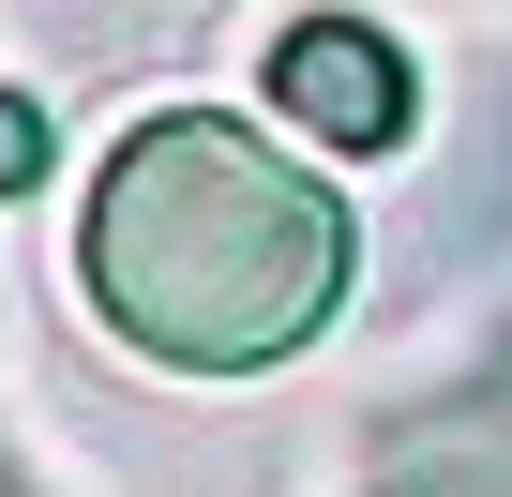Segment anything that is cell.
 Wrapping results in <instances>:
<instances>
[{
    "mask_svg": "<svg viewBox=\"0 0 512 497\" xmlns=\"http://www.w3.org/2000/svg\"><path fill=\"white\" fill-rule=\"evenodd\" d=\"M91 317L181 377H256L332 332L347 302V196L287 166L272 136H241L211 106H166L106 151L91 226H76Z\"/></svg>",
    "mask_w": 512,
    "mask_h": 497,
    "instance_id": "obj_1",
    "label": "cell"
},
{
    "mask_svg": "<svg viewBox=\"0 0 512 497\" xmlns=\"http://www.w3.org/2000/svg\"><path fill=\"white\" fill-rule=\"evenodd\" d=\"M272 106L317 136V151H392L407 136V46L362 31V16H302L272 46Z\"/></svg>",
    "mask_w": 512,
    "mask_h": 497,
    "instance_id": "obj_2",
    "label": "cell"
},
{
    "mask_svg": "<svg viewBox=\"0 0 512 497\" xmlns=\"http://www.w3.org/2000/svg\"><path fill=\"white\" fill-rule=\"evenodd\" d=\"M31 181H46V121L0 91V196H31Z\"/></svg>",
    "mask_w": 512,
    "mask_h": 497,
    "instance_id": "obj_3",
    "label": "cell"
}]
</instances>
